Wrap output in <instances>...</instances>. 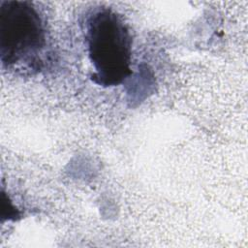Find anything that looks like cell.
I'll return each mask as SVG.
<instances>
[{
	"mask_svg": "<svg viewBox=\"0 0 248 248\" xmlns=\"http://www.w3.org/2000/svg\"><path fill=\"white\" fill-rule=\"evenodd\" d=\"M86 41L94 82L113 86L131 75L132 38L116 13L102 9L91 15L87 20Z\"/></svg>",
	"mask_w": 248,
	"mask_h": 248,
	"instance_id": "cell-1",
	"label": "cell"
},
{
	"mask_svg": "<svg viewBox=\"0 0 248 248\" xmlns=\"http://www.w3.org/2000/svg\"><path fill=\"white\" fill-rule=\"evenodd\" d=\"M42 18L31 3L0 1V54L3 64L24 61L45 46Z\"/></svg>",
	"mask_w": 248,
	"mask_h": 248,
	"instance_id": "cell-2",
	"label": "cell"
}]
</instances>
